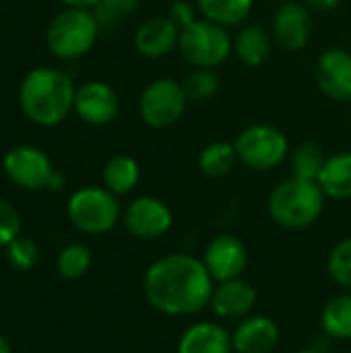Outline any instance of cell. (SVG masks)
Here are the masks:
<instances>
[{
	"label": "cell",
	"mask_w": 351,
	"mask_h": 353,
	"mask_svg": "<svg viewBox=\"0 0 351 353\" xmlns=\"http://www.w3.org/2000/svg\"><path fill=\"white\" fill-rule=\"evenodd\" d=\"M215 281L203 259L174 252L149 265L143 277V294L151 308L168 316H194L213 296Z\"/></svg>",
	"instance_id": "1"
},
{
	"label": "cell",
	"mask_w": 351,
	"mask_h": 353,
	"mask_svg": "<svg viewBox=\"0 0 351 353\" xmlns=\"http://www.w3.org/2000/svg\"><path fill=\"white\" fill-rule=\"evenodd\" d=\"M77 87L72 79L50 66L29 70L19 85L21 112L37 126L60 124L74 108Z\"/></svg>",
	"instance_id": "2"
},
{
	"label": "cell",
	"mask_w": 351,
	"mask_h": 353,
	"mask_svg": "<svg viewBox=\"0 0 351 353\" xmlns=\"http://www.w3.org/2000/svg\"><path fill=\"white\" fill-rule=\"evenodd\" d=\"M325 199L319 182L292 176L273 188L269 196V215L279 228L304 230L321 219Z\"/></svg>",
	"instance_id": "3"
},
{
	"label": "cell",
	"mask_w": 351,
	"mask_h": 353,
	"mask_svg": "<svg viewBox=\"0 0 351 353\" xmlns=\"http://www.w3.org/2000/svg\"><path fill=\"white\" fill-rule=\"evenodd\" d=\"M101 27L91 8L60 10L46 29V46L60 60H77L89 54Z\"/></svg>",
	"instance_id": "4"
},
{
	"label": "cell",
	"mask_w": 351,
	"mask_h": 353,
	"mask_svg": "<svg viewBox=\"0 0 351 353\" xmlns=\"http://www.w3.org/2000/svg\"><path fill=\"white\" fill-rule=\"evenodd\" d=\"M234 50L228 27L209 19H197L190 27L180 31L178 52L194 68H215L228 60Z\"/></svg>",
	"instance_id": "5"
},
{
	"label": "cell",
	"mask_w": 351,
	"mask_h": 353,
	"mask_svg": "<svg viewBox=\"0 0 351 353\" xmlns=\"http://www.w3.org/2000/svg\"><path fill=\"white\" fill-rule=\"evenodd\" d=\"M66 213L70 223L89 236L108 234L122 217L118 196L112 194L106 186H85L72 192L66 205Z\"/></svg>",
	"instance_id": "6"
},
{
	"label": "cell",
	"mask_w": 351,
	"mask_h": 353,
	"mask_svg": "<svg viewBox=\"0 0 351 353\" xmlns=\"http://www.w3.org/2000/svg\"><path fill=\"white\" fill-rule=\"evenodd\" d=\"M238 161L257 172L279 168L290 155L288 137L273 124L246 126L234 141Z\"/></svg>",
	"instance_id": "7"
},
{
	"label": "cell",
	"mask_w": 351,
	"mask_h": 353,
	"mask_svg": "<svg viewBox=\"0 0 351 353\" xmlns=\"http://www.w3.org/2000/svg\"><path fill=\"white\" fill-rule=\"evenodd\" d=\"M188 97L182 83L174 79H155L151 81L139 99V114L143 122L151 128H168L176 124L186 110Z\"/></svg>",
	"instance_id": "8"
},
{
	"label": "cell",
	"mask_w": 351,
	"mask_h": 353,
	"mask_svg": "<svg viewBox=\"0 0 351 353\" xmlns=\"http://www.w3.org/2000/svg\"><path fill=\"white\" fill-rule=\"evenodd\" d=\"M4 174L12 184L25 190H48L56 170L50 157L33 145L12 147L2 161Z\"/></svg>",
	"instance_id": "9"
},
{
	"label": "cell",
	"mask_w": 351,
	"mask_h": 353,
	"mask_svg": "<svg viewBox=\"0 0 351 353\" xmlns=\"http://www.w3.org/2000/svg\"><path fill=\"white\" fill-rule=\"evenodd\" d=\"M122 223L132 238L149 242L170 232L174 223V213L157 196H139L130 201L124 209Z\"/></svg>",
	"instance_id": "10"
},
{
	"label": "cell",
	"mask_w": 351,
	"mask_h": 353,
	"mask_svg": "<svg viewBox=\"0 0 351 353\" xmlns=\"http://www.w3.org/2000/svg\"><path fill=\"white\" fill-rule=\"evenodd\" d=\"M203 263L213 281L219 283L242 277L248 269L250 256L246 244L238 236L219 234L207 244L203 252Z\"/></svg>",
	"instance_id": "11"
},
{
	"label": "cell",
	"mask_w": 351,
	"mask_h": 353,
	"mask_svg": "<svg viewBox=\"0 0 351 353\" xmlns=\"http://www.w3.org/2000/svg\"><path fill=\"white\" fill-rule=\"evenodd\" d=\"M271 35L288 52L304 50L312 37V10L302 0L281 2L273 17Z\"/></svg>",
	"instance_id": "12"
},
{
	"label": "cell",
	"mask_w": 351,
	"mask_h": 353,
	"mask_svg": "<svg viewBox=\"0 0 351 353\" xmlns=\"http://www.w3.org/2000/svg\"><path fill=\"white\" fill-rule=\"evenodd\" d=\"M72 112L91 126H106L116 120L120 99L112 85L103 81H87L77 87Z\"/></svg>",
	"instance_id": "13"
},
{
	"label": "cell",
	"mask_w": 351,
	"mask_h": 353,
	"mask_svg": "<svg viewBox=\"0 0 351 353\" xmlns=\"http://www.w3.org/2000/svg\"><path fill=\"white\" fill-rule=\"evenodd\" d=\"M317 83L321 91L337 101H351V54L343 48H327L317 62Z\"/></svg>",
	"instance_id": "14"
},
{
	"label": "cell",
	"mask_w": 351,
	"mask_h": 353,
	"mask_svg": "<svg viewBox=\"0 0 351 353\" xmlns=\"http://www.w3.org/2000/svg\"><path fill=\"white\" fill-rule=\"evenodd\" d=\"M257 300L259 296L254 285L244 277H238L215 283L209 306L213 314L221 321H242L252 314Z\"/></svg>",
	"instance_id": "15"
},
{
	"label": "cell",
	"mask_w": 351,
	"mask_h": 353,
	"mask_svg": "<svg viewBox=\"0 0 351 353\" xmlns=\"http://www.w3.org/2000/svg\"><path fill=\"white\" fill-rule=\"evenodd\" d=\"M279 325L265 314H250L242 319L234 333V353H271L279 343Z\"/></svg>",
	"instance_id": "16"
},
{
	"label": "cell",
	"mask_w": 351,
	"mask_h": 353,
	"mask_svg": "<svg viewBox=\"0 0 351 353\" xmlns=\"http://www.w3.org/2000/svg\"><path fill=\"white\" fill-rule=\"evenodd\" d=\"M180 29L168 17H151L143 21L134 33V48L141 56L157 60L178 50Z\"/></svg>",
	"instance_id": "17"
},
{
	"label": "cell",
	"mask_w": 351,
	"mask_h": 353,
	"mask_svg": "<svg viewBox=\"0 0 351 353\" xmlns=\"http://www.w3.org/2000/svg\"><path fill=\"white\" fill-rule=\"evenodd\" d=\"M176 353H234L232 333L219 323H194L180 335Z\"/></svg>",
	"instance_id": "18"
},
{
	"label": "cell",
	"mask_w": 351,
	"mask_h": 353,
	"mask_svg": "<svg viewBox=\"0 0 351 353\" xmlns=\"http://www.w3.org/2000/svg\"><path fill=\"white\" fill-rule=\"evenodd\" d=\"M234 52L242 64L263 66L271 56V33L257 23H246L234 37Z\"/></svg>",
	"instance_id": "19"
},
{
	"label": "cell",
	"mask_w": 351,
	"mask_h": 353,
	"mask_svg": "<svg viewBox=\"0 0 351 353\" xmlns=\"http://www.w3.org/2000/svg\"><path fill=\"white\" fill-rule=\"evenodd\" d=\"M317 182L327 199L333 201L351 199V151H339L327 157Z\"/></svg>",
	"instance_id": "20"
},
{
	"label": "cell",
	"mask_w": 351,
	"mask_h": 353,
	"mask_svg": "<svg viewBox=\"0 0 351 353\" xmlns=\"http://www.w3.org/2000/svg\"><path fill=\"white\" fill-rule=\"evenodd\" d=\"M101 178H103V186L112 194H116V196L128 194L137 188V184L141 180L139 161L130 155H124V153L114 155L106 161Z\"/></svg>",
	"instance_id": "21"
},
{
	"label": "cell",
	"mask_w": 351,
	"mask_h": 353,
	"mask_svg": "<svg viewBox=\"0 0 351 353\" xmlns=\"http://www.w3.org/2000/svg\"><path fill=\"white\" fill-rule=\"evenodd\" d=\"M254 0H197L203 19H209L221 27L244 25L252 12Z\"/></svg>",
	"instance_id": "22"
},
{
	"label": "cell",
	"mask_w": 351,
	"mask_h": 353,
	"mask_svg": "<svg viewBox=\"0 0 351 353\" xmlns=\"http://www.w3.org/2000/svg\"><path fill=\"white\" fill-rule=\"evenodd\" d=\"M321 325L329 339L335 341L351 339V294H339L325 304L321 314Z\"/></svg>",
	"instance_id": "23"
},
{
	"label": "cell",
	"mask_w": 351,
	"mask_h": 353,
	"mask_svg": "<svg viewBox=\"0 0 351 353\" xmlns=\"http://www.w3.org/2000/svg\"><path fill=\"white\" fill-rule=\"evenodd\" d=\"M238 161V155H236V147L234 143H228V141H213L209 143L201 155H199V170L203 176L207 178H225L234 165Z\"/></svg>",
	"instance_id": "24"
},
{
	"label": "cell",
	"mask_w": 351,
	"mask_h": 353,
	"mask_svg": "<svg viewBox=\"0 0 351 353\" xmlns=\"http://www.w3.org/2000/svg\"><path fill=\"white\" fill-rule=\"evenodd\" d=\"M327 161V155L323 151V147L314 141H306L300 143L294 151H292V170L294 176L304 178V180H319L321 170Z\"/></svg>",
	"instance_id": "25"
},
{
	"label": "cell",
	"mask_w": 351,
	"mask_h": 353,
	"mask_svg": "<svg viewBox=\"0 0 351 353\" xmlns=\"http://www.w3.org/2000/svg\"><path fill=\"white\" fill-rule=\"evenodd\" d=\"M182 87L188 101H207L219 91V74L213 68H192Z\"/></svg>",
	"instance_id": "26"
},
{
	"label": "cell",
	"mask_w": 351,
	"mask_h": 353,
	"mask_svg": "<svg viewBox=\"0 0 351 353\" xmlns=\"http://www.w3.org/2000/svg\"><path fill=\"white\" fill-rule=\"evenodd\" d=\"M56 267H58L60 277L79 279L91 267V250L85 244H70L58 254Z\"/></svg>",
	"instance_id": "27"
},
{
	"label": "cell",
	"mask_w": 351,
	"mask_h": 353,
	"mask_svg": "<svg viewBox=\"0 0 351 353\" xmlns=\"http://www.w3.org/2000/svg\"><path fill=\"white\" fill-rule=\"evenodd\" d=\"M139 0H99L91 12L95 14L101 29H112L124 23L132 12H137Z\"/></svg>",
	"instance_id": "28"
},
{
	"label": "cell",
	"mask_w": 351,
	"mask_h": 353,
	"mask_svg": "<svg viewBox=\"0 0 351 353\" xmlns=\"http://www.w3.org/2000/svg\"><path fill=\"white\" fill-rule=\"evenodd\" d=\"M327 269L331 279L339 288L351 290V238H343L333 246L327 261Z\"/></svg>",
	"instance_id": "29"
},
{
	"label": "cell",
	"mask_w": 351,
	"mask_h": 353,
	"mask_svg": "<svg viewBox=\"0 0 351 353\" xmlns=\"http://www.w3.org/2000/svg\"><path fill=\"white\" fill-rule=\"evenodd\" d=\"M37 259H39V248H37V244L29 236H21L19 234L6 246V261L17 271H29L31 267H35Z\"/></svg>",
	"instance_id": "30"
},
{
	"label": "cell",
	"mask_w": 351,
	"mask_h": 353,
	"mask_svg": "<svg viewBox=\"0 0 351 353\" xmlns=\"http://www.w3.org/2000/svg\"><path fill=\"white\" fill-rule=\"evenodd\" d=\"M21 234V215L4 199H0V248H6Z\"/></svg>",
	"instance_id": "31"
},
{
	"label": "cell",
	"mask_w": 351,
	"mask_h": 353,
	"mask_svg": "<svg viewBox=\"0 0 351 353\" xmlns=\"http://www.w3.org/2000/svg\"><path fill=\"white\" fill-rule=\"evenodd\" d=\"M197 10H199V6H194L192 2H188V0H176V2L170 4V10H168L166 17L182 31V29L190 27L199 19L197 17Z\"/></svg>",
	"instance_id": "32"
},
{
	"label": "cell",
	"mask_w": 351,
	"mask_h": 353,
	"mask_svg": "<svg viewBox=\"0 0 351 353\" xmlns=\"http://www.w3.org/2000/svg\"><path fill=\"white\" fill-rule=\"evenodd\" d=\"M312 12H329L339 6L341 0H302Z\"/></svg>",
	"instance_id": "33"
},
{
	"label": "cell",
	"mask_w": 351,
	"mask_h": 353,
	"mask_svg": "<svg viewBox=\"0 0 351 353\" xmlns=\"http://www.w3.org/2000/svg\"><path fill=\"white\" fill-rule=\"evenodd\" d=\"M60 2L70 8H93L99 0H60Z\"/></svg>",
	"instance_id": "34"
},
{
	"label": "cell",
	"mask_w": 351,
	"mask_h": 353,
	"mask_svg": "<svg viewBox=\"0 0 351 353\" xmlns=\"http://www.w3.org/2000/svg\"><path fill=\"white\" fill-rule=\"evenodd\" d=\"M0 353H12L10 352V345H8V341L0 335Z\"/></svg>",
	"instance_id": "35"
},
{
	"label": "cell",
	"mask_w": 351,
	"mask_h": 353,
	"mask_svg": "<svg viewBox=\"0 0 351 353\" xmlns=\"http://www.w3.org/2000/svg\"><path fill=\"white\" fill-rule=\"evenodd\" d=\"M296 353H321L319 350H312V347H308V350H300V352Z\"/></svg>",
	"instance_id": "36"
},
{
	"label": "cell",
	"mask_w": 351,
	"mask_h": 353,
	"mask_svg": "<svg viewBox=\"0 0 351 353\" xmlns=\"http://www.w3.org/2000/svg\"><path fill=\"white\" fill-rule=\"evenodd\" d=\"M275 2H279V4H281V2H288V0H275Z\"/></svg>",
	"instance_id": "37"
}]
</instances>
